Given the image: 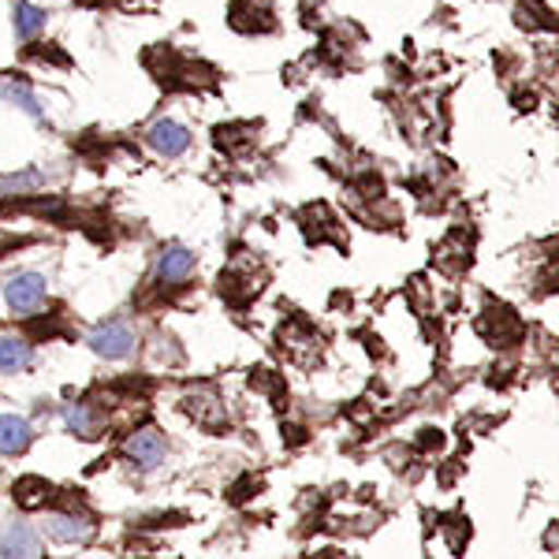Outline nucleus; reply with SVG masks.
Masks as SVG:
<instances>
[{"label":"nucleus","instance_id":"obj_13","mask_svg":"<svg viewBox=\"0 0 559 559\" xmlns=\"http://www.w3.org/2000/svg\"><path fill=\"white\" fill-rule=\"evenodd\" d=\"M34 187H41V173H26V176H8L0 179V194H23V191H34Z\"/></svg>","mask_w":559,"mask_h":559},{"label":"nucleus","instance_id":"obj_1","mask_svg":"<svg viewBox=\"0 0 559 559\" xmlns=\"http://www.w3.org/2000/svg\"><path fill=\"white\" fill-rule=\"evenodd\" d=\"M45 299H49V280L41 273H15L8 276L4 284V302L12 313H20V318H34V313L41 310Z\"/></svg>","mask_w":559,"mask_h":559},{"label":"nucleus","instance_id":"obj_6","mask_svg":"<svg viewBox=\"0 0 559 559\" xmlns=\"http://www.w3.org/2000/svg\"><path fill=\"white\" fill-rule=\"evenodd\" d=\"M150 146L160 153V157H168V160H176V157H183L187 150H191V131L183 128V123H176V120H157L150 128Z\"/></svg>","mask_w":559,"mask_h":559},{"label":"nucleus","instance_id":"obj_12","mask_svg":"<svg viewBox=\"0 0 559 559\" xmlns=\"http://www.w3.org/2000/svg\"><path fill=\"white\" fill-rule=\"evenodd\" d=\"M0 97H4V102H12L15 108H23V112H31V116H38L41 120V105H38V94H34L31 86L26 83H0Z\"/></svg>","mask_w":559,"mask_h":559},{"label":"nucleus","instance_id":"obj_5","mask_svg":"<svg viewBox=\"0 0 559 559\" xmlns=\"http://www.w3.org/2000/svg\"><path fill=\"white\" fill-rule=\"evenodd\" d=\"M45 534L57 540V545H86V540L94 537V522L86 515L57 511V515H45Z\"/></svg>","mask_w":559,"mask_h":559},{"label":"nucleus","instance_id":"obj_3","mask_svg":"<svg viewBox=\"0 0 559 559\" xmlns=\"http://www.w3.org/2000/svg\"><path fill=\"white\" fill-rule=\"evenodd\" d=\"M194 269H198V254L191 247H179V242L165 247V250H160V258H157L160 287H183L187 280L194 276Z\"/></svg>","mask_w":559,"mask_h":559},{"label":"nucleus","instance_id":"obj_9","mask_svg":"<svg viewBox=\"0 0 559 559\" xmlns=\"http://www.w3.org/2000/svg\"><path fill=\"white\" fill-rule=\"evenodd\" d=\"M34 362V347L23 336H0V373H23Z\"/></svg>","mask_w":559,"mask_h":559},{"label":"nucleus","instance_id":"obj_2","mask_svg":"<svg viewBox=\"0 0 559 559\" xmlns=\"http://www.w3.org/2000/svg\"><path fill=\"white\" fill-rule=\"evenodd\" d=\"M134 347H139V340L123 321H108L90 332V350L97 358H105V362H123V358L134 355Z\"/></svg>","mask_w":559,"mask_h":559},{"label":"nucleus","instance_id":"obj_8","mask_svg":"<svg viewBox=\"0 0 559 559\" xmlns=\"http://www.w3.org/2000/svg\"><path fill=\"white\" fill-rule=\"evenodd\" d=\"M0 556H41V540L26 522H12L0 534Z\"/></svg>","mask_w":559,"mask_h":559},{"label":"nucleus","instance_id":"obj_10","mask_svg":"<svg viewBox=\"0 0 559 559\" xmlns=\"http://www.w3.org/2000/svg\"><path fill=\"white\" fill-rule=\"evenodd\" d=\"M64 426H68V432H75V437L94 440L97 432H102V418H97V411L90 407V403H68Z\"/></svg>","mask_w":559,"mask_h":559},{"label":"nucleus","instance_id":"obj_11","mask_svg":"<svg viewBox=\"0 0 559 559\" xmlns=\"http://www.w3.org/2000/svg\"><path fill=\"white\" fill-rule=\"evenodd\" d=\"M45 20H49V15H45L38 4H31V0H20V4H15V34H20L23 41L38 38L45 31Z\"/></svg>","mask_w":559,"mask_h":559},{"label":"nucleus","instance_id":"obj_7","mask_svg":"<svg viewBox=\"0 0 559 559\" xmlns=\"http://www.w3.org/2000/svg\"><path fill=\"white\" fill-rule=\"evenodd\" d=\"M34 444V426L20 414H0V455H23Z\"/></svg>","mask_w":559,"mask_h":559},{"label":"nucleus","instance_id":"obj_4","mask_svg":"<svg viewBox=\"0 0 559 559\" xmlns=\"http://www.w3.org/2000/svg\"><path fill=\"white\" fill-rule=\"evenodd\" d=\"M123 452H128V459L139 466V471H157V466L168 459V444H165V437H160L157 429H139V432H131V437H128Z\"/></svg>","mask_w":559,"mask_h":559}]
</instances>
